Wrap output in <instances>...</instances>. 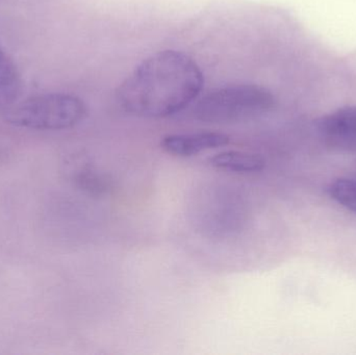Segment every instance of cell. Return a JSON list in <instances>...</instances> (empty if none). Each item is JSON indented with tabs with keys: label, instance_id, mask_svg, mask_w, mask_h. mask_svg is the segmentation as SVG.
Instances as JSON below:
<instances>
[{
	"label": "cell",
	"instance_id": "cell-1",
	"mask_svg": "<svg viewBox=\"0 0 356 355\" xmlns=\"http://www.w3.org/2000/svg\"><path fill=\"white\" fill-rule=\"evenodd\" d=\"M204 83L188 54L163 50L144 60L116 92L119 106L134 116L166 118L194 101Z\"/></svg>",
	"mask_w": 356,
	"mask_h": 355
},
{
	"label": "cell",
	"instance_id": "cell-2",
	"mask_svg": "<svg viewBox=\"0 0 356 355\" xmlns=\"http://www.w3.org/2000/svg\"><path fill=\"white\" fill-rule=\"evenodd\" d=\"M273 94L257 85H230L205 94L195 108L196 119L213 124L244 122L272 110Z\"/></svg>",
	"mask_w": 356,
	"mask_h": 355
},
{
	"label": "cell",
	"instance_id": "cell-3",
	"mask_svg": "<svg viewBox=\"0 0 356 355\" xmlns=\"http://www.w3.org/2000/svg\"><path fill=\"white\" fill-rule=\"evenodd\" d=\"M87 116L85 102L66 93L33 96L6 110L4 118L10 124L37 131L72 129Z\"/></svg>",
	"mask_w": 356,
	"mask_h": 355
},
{
	"label": "cell",
	"instance_id": "cell-4",
	"mask_svg": "<svg viewBox=\"0 0 356 355\" xmlns=\"http://www.w3.org/2000/svg\"><path fill=\"white\" fill-rule=\"evenodd\" d=\"M318 131L328 147L356 152V106H345L326 115L318 123Z\"/></svg>",
	"mask_w": 356,
	"mask_h": 355
},
{
	"label": "cell",
	"instance_id": "cell-5",
	"mask_svg": "<svg viewBox=\"0 0 356 355\" xmlns=\"http://www.w3.org/2000/svg\"><path fill=\"white\" fill-rule=\"evenodd\" d=\"M229 142L227 135L215 131L175 133L165 135L161 141V147L171 156L190 158L207 150L223 147Z\"/></svg>",
	"mask_w": 356,
	"mask_h": 355
},
{
	"label": "cell",
	"instance_id": "cell-6",
	"mask_svg": "<svg viewBox=\"0 0 356 355\" xmlns=\"http://www.w3.org/2000/svg\"><path fill=\"white\" fill-rule=\"evenodd\" d=\"M209 164L219 170L234 173L261 172L266 166L261 156L236 150L215 154L209 158Z\"/></svg>",
	"mask_w": 356,
	"mask_h": 355
},
{
	"label": "cell",
	"instance_id": "cell-7",
	"mask_svg": "<svg viewBox=\"0 0 356 355\" xmlns=\"http://www.w3.org/2000/svg\"><path fill=\"white\" fill-rule=\"evenodd\" d=\"M326 192L332 200L356 214V179H334Z\"/></svg>",
	"mask_w": 356,
	"mask_h": 355
},
{
	"label": "cell",
	"instance_id": "cell-8",
	"mask_svg": "<svg viewBox=\"0 0 356 355\" xmlns=\"http://www.w3.org/2000/svg\"><path fill=\"white\" fill-rule=\"evenodd\" d=\"M0 47H1V46H0Z\"/></svg>",
	"mask_w": 356,
	"mask_h": 355
}]
</instances>
